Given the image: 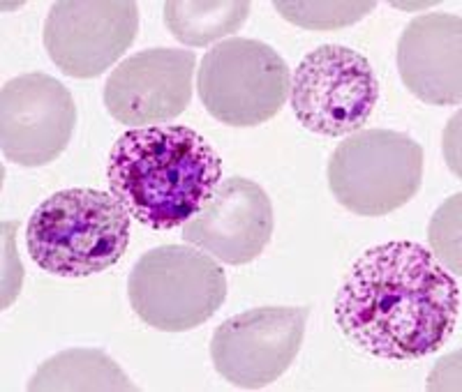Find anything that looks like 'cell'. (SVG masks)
<instances>
[{"label":"cell","mask_w":462,"mask_h":392,"mask_svg":"<svg viewBox=\"0 0 462 392\" xmlns=\"http://www.w3.org/2000/svg\"><path fill=\"white\" fill-rule=\"evenodd\" d=\"M342 335L370 356L393 362L426 358L460 321V284L432 251L386 242L349 268L336 296Z\"/></svg>","instance_id":"cell-1"},{"label":"cell","mask_w":462,"mask_h":392,"mask_svg":"<svg viewBox=\"0 0 462 392\" xmlns=\"http://www.w3.org/2000/svg\"><path fill=\"white\" fill-rule=\"evenodd\" d=\"M222 178V160L204 136L183 125L127 130L114 143L106 180L139 224L173 231L195 217Z\"/></svg>","instance_id":"cell-2"},{"label":"cell","mask_w":462,"mask_h":392,"mask_svg":"<svg viewBox=\"0 0 462 392\" xmlns=\"http://www.w3.org/2000/svg\"><path fill=\"white\" fill-rule=\"evenodd\" d=\"M130 245V213L114 194L90 187L60 189L28 220L32 261L56 278L81 279L109 270Z\"/></svg>","instance_id":"cell-3"},{"label":"cell","mask_w":462,"mask_h":392,"mask_svg":"<svg viewBox=\"0 0 462 392\" xmlns=\"http://www.w3.org/2000/svg\"><path fill=\"white\" fill-rule=\"evenodd\" d=\"M127 298L146 325L162 333L199 328L222 307L226 275L199 247L162 245L146 251L130 272Z\"/></svg>","instance_id":"cell-4"},{"label":"cell","mask_w":462,"mask_h":392,"mask_svg":"<svg viewBox=\"0 0 462 392\" xmlns=\"http://www.w3.org/2000/svg\"><path fill=\"white\" fill-rule=\"evenodd\" d=\"M423 183V148L393 130H358L333 150L328 187L354 214L382 217L410 204Z\"/></svg>","instance_id":"cell-5"},{"label":"cell","mask_w":462,"mask_h":392,"mask_svg":"<svg viewBox=\"0 0 462 392\" xmlns=\"http://www.w3.org/2000/svg\"><path fill=\"white\" fill-rule=\"evenodd\" d=\"M197 90L204 109L231 127H257L287 105L291 77L275 49L229 37L201 58Z\"/></svg>","instance_id":"cell-6"},{"label":"cell","mask_w":462,"mask_h":392,"mask_svg":"<svg viewBox=\"0 0 462 392\" xmlns=\"http://www.w3.org/2000/svg\"><path fill=\"white\" fill-rule=\"evenodd\" d=\"M291 109L305 130L346 136L361 130L379 102V81L365 56L342 44H324L291 77Z\"/></svg>","instance_id":"cell-7"},{"label":"cell","mask_w":462,"mask_h":392,"mask_svg":"<svg viewBox=\"0 0 462 392\" xmlns=\"http://www.w3.org/2000/svg\"><path fill=\"white\" fill-rule=\"evenodd\" d=\"M310 307H257L216 330L210 358L231 386L259 390L278 381L299 356Z\"/></svg>","instance_id":"cell-8"},{"label":"cell","mask_w":462,"mask_h":392,"mask_svg":"<svg viewBox=\"0 0 462 392\" xmlns=\"http://www.w3.org/2000/svg\"><path fill=\"white\" fill-rule=\"evenodd\" d=\"M139 7L132 0H58L44 23V47L60 72L95 78L134 44Z\"/></svg>","instance_id":"cell-9"},{"label":"cell","mask_w":462,"mask_h":392,"mask_svg":"<svg viewBox=\"0 0 462 392\" xmlns=\"http://www.w3.org/2000/svg\"><path fill=\"white\" fill-rule=\"evenodd\" d=\"M74 125L72 93L49 74H22L0 90V148L12 164H51L68 148Z\"/></svg>","instance_id":"cell-10"},{"label":"cell","mask_w":462,"mask_h":392,"mask_svg":"<svg viewBox=\"0 0 462 392\" xmlns=\"http://www.w3.org/2000/svg\"><path fill=\"white\" fill-rule=\"evenodd\" d=\"M195 63L188 49L167 47L125 58L106 78V111L134 130L176 121L192 102Z\"/></svg>","instance_id":"cell-11"},{"label":"cell","mask_w":462,"mask_h":392,"mask_svg":"<svg viewBox=\"0 0 462 392\" xmlns=\"http://www.w3.org/2000/svg\"><path fill=\"white\" fill-rule=\"evenodd\" d=\"M273 235V204L250 178L222 180L195 217L183 224L189 245L229 266H245L266 250Z\"/></svg>","instance_id":"cell-12"},{"label":"cell","mask_w":462,"mask_h":392,"mask_svg":"<svg viewBox=\"0 0 462 392\" xmlns=\"http://www.w3.org/2000/svg\"><path fill=\"white\" fill-rule=\"evenodd\" d=\"M462 19L457 14L416 16L398 42V72L404 88L420 102L460 105Z\"/></svg>","instance_id":"cell-13"},{"label":"cell","mask_w":462,"mask_h":392,"mask_svg":"<svg viewBox=\"0 0 462 392\" xmlns=\"http://www.w3.org/2000/svg\"><path fill=\"white\" fill-rule=\"evenodd\" d=\"M28 390H134V386L105 351L69 349L42 362Z\"/></svg>","instance_id":"cell-14"},{"label":"cell","mask_w":462,"mask_h":392,"mask_svg":"<svg viewBox=\"0 0 462 392\" xmlns=\"http://www.w3.org/2000/svg\"><path fill=\"white\" fill-rule=\"evenodd\" d=\"M250 10L253 5L247 0H167L164 26L180 44L208 47L241 31Z\"/></svg>","instance_id":"cell-15"},{"label":"cell","mask_w":462,"mask_h":392,"mask_svg":"<svg viewBox=\"0 0 462 392\" xmlns=\"http://www.w3.org/2000/svg\"><path fill=\"white\" fill-rule=\"evenodd\" d=\"M377 7V3H284L278 0L275 10L282 19L305 31H336L361 22Z\"/></svg>","instance_id":"cell-16"},{"label":"cell","mask_w":462,"mask_h":392,"mask_svg":"<svg viewBox=\"0 0 462 392\" xmlns=\"http://www.w3.org/2000/svg\"><path fill=\"white\" fill-rule=\"evenodd\" d=\"M432 257L460 278V194H453L430 222Z\"/></svg>","instance_id":"cell-17"}]
</instances>
